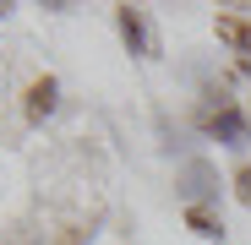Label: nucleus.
Masks as SVG:
<instances>
[{
  "label": "nucleus",
  "instance_id": "nucleus-1",
  "mask_svg": "<svg viewBox=\"0 0 251 245\" xmlns=\"http://www.w3.org/2000/svg\"><path fill=\"white\" fill-rule=\"evenodd\" d=\"M55 93H60V88H55V76H38L33 88H27V120H44V114L55 109Z\"/></svg>",
  "mask_w": 251,
  "mask_h": 245
},
{
  "label": "nucleus",
  "instance_id": "nucleus-2",
  "mask_svg": "<svg viewBox=\"0 0 251 245\" xmlns=\"http://www.w3.org/2000/svg\"><path fill=\"white\" fill-rule=\"evenodd\" d=\"M207 131L224 136L229 147H240V142H246V120H240L235 109H219V114H207Z\"/></svg>",
  "mask_w": 251,
  "mask_h": 245
},
{
  "label": "nucleus",
  "instance_id": "nucleus-3",
  "mask_svg": "<svg viewBox=\"0 0 251 245\" xmlns=\"http://www.w3.org/2000/svg\"><path fill=\"white\" fill-rule=\"evenodd\" d=\"M219 38H224V44H235V49L251 60V22H240V17H219Z\"/></svg>",
  "mask_w": 251,
  "mask_h": 245
},
{
  "label": "nucleus",
  "instance_id": "nucleus-4",
  "mask_svg": "<svg viewBox=\"0 0 251 245\" xmlns=\"http://www.w3.org/2000/svg\"><path fill=\"white\" fill-rule=\"evenodd\" d=\"M186 223H191L202 240H224V223H219L213 213H207V207H186Z\"/></svg>",
  "mask_w": 251,
  "mask_h": 245
},
{
  "label": "nucleus",
  "instance_id": "nucleus-5",
  "mask_svg": "<svg viewBox=\"0 0 251 245\" xmlns=\"http://www.w3.org/2000/svg\"><path fill=\"white\" fill-rule=\"evenodd\" d=\"M120 33H126V44L131 49H148V38H142V17L131 6H120Z\"/></svg>",
  "mask_w": 251,
  "mask_h": 245
},
{
  "label": "nucleus",
  "instance_id": "nucleus-6",
  "mask_svg": "<svg viewBox=\"0 0 251 245\" xmlns=\"http://www.w3.org/2000/svg\"><path fill=\"white\" fill-rule=\"evenodd\" d=\"M235 196L251 207V169H240V175H235Z\"/></svg>",
  "mask_w": 251,
  "mask_h": 245
}]
</instances>
